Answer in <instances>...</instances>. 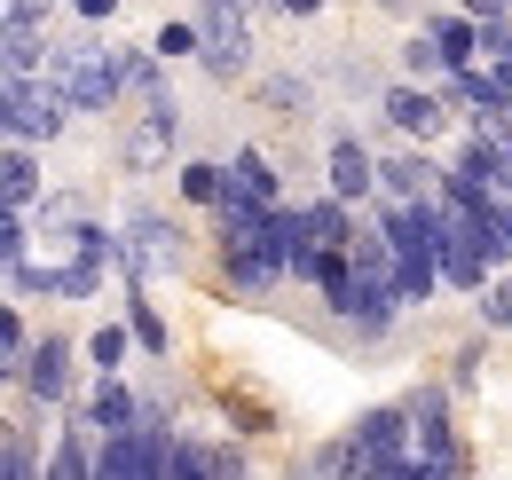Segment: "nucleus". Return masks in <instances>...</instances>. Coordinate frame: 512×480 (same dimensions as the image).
<instances>
[{"label":"nucleus","mask_w":512,"mask_h":480,"mask_svg":"<svg viewBox=\"0 0 512 480\" xmlns=\"http://www.w3.org/2000/svg\"><path fill=\"white\" fill-rule=\"evenodd\" d=\"M213 79H245L253 71V8L245 0H205L197 8V48H190Z\"/></svg>","instance_id":"f257e3e1"},{"label":"nucleus","mask_w":512,"mask_h":480,"mask_svg":"<svg viewBox=\"0 0 512 480\" xmlns=\"http://www.w3.org/2000/svg\"><path fill=\"white\" fill-rule=\"evenodd\" d=\"M40 79L64 95V111H111L119 103L111 48H56V56H40Z\"/></svg>","instance_id":"f03ea898"},{"label":"nucleus","mask_w":512,"mask_h":480,"mask_svg":"<svg viewBox=\"0 0 512 480\" xmlns=\"http://www.w3.org/2000/svg\"><path fill=\"white\" fill-rule=\"evenodd\" d=\"M56 126H64V95H56L40 71H0V134L48 142Z\"/></svg>","instance_id":"7ed1b4c3"},{"label":"nucleus","mask_w":512,"mask_h":480,"mask_svg":"<svg viewBox=\"0 0 512 480\" xmlns=\"http://www.w3.org/2000/svg\"><path fill=\"white\" fill-rule=\"evenodd\" d=\"M111 260L127 268L134 284H158V276H166V268L182 260V229H174V221H150V213H142L127 237H111Z\"/></svg>","instance_id":"20e7f679"},{"label":"nucleus","mask_w":512,"mask_h":480,"mask_svg":"<svg viewBox=\"0 0 512 480\" xmlns=\"http://www.w3.org/2000/svg\"><path fill=\"white\" fill-rule=\"evenodd\" d=\"M16 378H24L40 402H64V394H71V347H64V339H40V347H24Z\"/></svg>","instance_id":"39448f33"},{"label":"nucleus","mask_w":512,"mask_h":480,"mask_svg":"<svg viewBox=\"0 0 512 480\" xmlns=\"http://www.w3.org/2000/svg\"><path fill=\"white\" fill-rule=\"evenodd\" d=\"M111 71H119V95H134V103H174L166 95V63L150 48H111Z\"/></svg>","instance_id":"423d86ee"},{"label":"nucleus","mask_w":512,"mask_h":480,"mask_svg":"<svg viewBox=\"0 0 512 480\" xmlns=\"http://www.w3.org/2000/svg\"><path fill=\"white\" fill-rule=\"evenodd\" d=\"M379 111H386L394 126H402V134H418V142H426V134H434V126L449 119V111H442V95H434V87H418V79H410V87H394Z\"/></svg>","instance_id":"0eeeda50"},{"label":"nucleus","mask_w":512,"mask_h":480,"mask_svg":"<svg viewBox=\"0 0 512 480\" xmlns=\"http://www.w3.org/2000/svg\"><path fill=\"white\" fill-rule=\"evenodd\" d=\"M174 134H182L174 103H142V126L127 134V166H158V158L174 150Z\"/></svg>","instance_id":"6e6552de"},{"label":"nucleus","mask_w":512,"mask_h":480,"mask_svg":"<svg viewBox=\"0 0 512 480\" xmlns=\"http://www.w3.org/2000/svg\"><path fill=\"white\" fill-rule=\"evenodd\" d=\"M221 197H245V205H276V174H268V158H260V150H237V158L221 166Z\"/></svg>","instance_id":"1a4fd4ad"},{"label":"nucleus","mask_w":512,"mask_h":480,"mask_svg":"<svg viewBox=\"0 0 512 480\" xmlns=\"http://www.w3.org/2000/svg\"><path fill=\"white\" fill-rule=\"evenodd\" d=\"M371 181H386L394 197H442V166H434V158H418V150H410V158L371 166Z\"/></svg>","instance_id":"9d476101"},{"label":"nucleus","mask_w":512,"mask_h":480,"mask_svg":"<svg viewBox=\"0 0 512 480\" xmlns=\"http://www.w3.org/2000/svg\"><path fill=\"white\" fill-rule=\"evenodd\" d=\"M371 166H379V158H371L355 134H347V142H331V197H363V189H379Z\"/></svg>","instance_id":"9b49d317"},{"label":"nucleus","mask_w":512,"mask_h":480,"mask_svg":"<svg viewBox=\"0 0 512 480\" xmlns=\"http://www.w3.org/2000/svg\"><path fill=\"white\" fill-rule=\"evenodd\" d=\"M127 418H134V394L119 386V370H103L95 394H87V425H95V433H119Z\"/></svg>","instance_id":"f8f14e48"},{"label":"nucleus","mask_w":512,"mask_h":480,"mask_svg":"<svg viewBox=\"0 0 512 480\" xmlns=\"http://www.w3.org/2000/svg\"><path fill=\"white\" fill-rule=\"evenodd\" d=\"M426 40L442 48V63H449V71L481 56V24H473V16H434V24H426Z\"/></svg>","instance_id":"ddd939ff"},{"label":"nucleus","mask_w":512,"mask_h":480,"mask_svg":"<svg viewBox=\"0 0 512 480\" xmlns=\"http://www.w3.org/2000/svg\"><path fill=\"white\" fill-rule=\"evenodd\" d=\"M300 229H308V244H347V197L308 205V213H300Z\"/></svg>","instance_id":"4468645a"},{"label":"nucleus","mask_w":512,"mask_h":480,"mask_svg":"<svg viewBox=\"0 0 512 480\" xmlns=\"http://www.w3.org/2000/svg\"><path fill=\"white\" fill-rule=\"evenodd\" d=\"M32 189H40V174H32V158H24V142H16V150H0V197H8V205H24Z\"/></svg>","instance_id":"2eb2a0df"},{"label":"nucleus","mask_w":512,"mask_h":480,"mask_svg":"<svg viewBox=\"0 0 512 480\" xmlns=\"http://www.w3.org/2000/svg\"><path fill=\"white\" fill-rule=\"evenodd\" d=\"M127 339H142L150 355H166V315H158L150 300H134V315H127Z\"/></svg>","instance_id":"dca6fc26"},{"label":"nucleus","mask_w":512,"mask_h":480,"mask_svg":"<svg viewBox=\"0 0 512 480\" xmlns=\"http://www.w3.org/2000/svg\"><path fill=\"white\" fill-rule=\"evenodd\" d=\"M87 362H95V370H119V362H127V323H103V331L87 339Z\"/></svg>","instance_id":"f3484780"},{"label":"nucleus","mask_w":512,"mask_h":480,"mask_svg":"<svg viewBox=\"0 0 512 480\" xmlns=\"http://www.w3.org/2000/svg\"><path fill=\"white\" fill-rule=\"evenodd\" d=\"M402 56H410V79H418V87H434V79H449V63H442V48H434V40H426V32H418V40H410V48H402Z\"/></svg>","instance_id":"a211bd4d"},{"label":"nucleus","mask_w":512,"mask_h":480,"mask_svg":"<svg viewBox=\"0 0 512 480\" xmlns=\"http://www.w3.org/2000/svg\"><path fill=\"white\" fill-rule=\"evenodd\" d=\"M182 197H190V205H213V197H221V166L190 158V166H182Z\"/></svg>","instance_id":"6ab92c4d"},{"label":"nucleus","mask_w":512,"mask_h":480,"mask_svg":"<svg viewBox=\"0 0 512 480\" xmlns=\"http://www.w3.org/2000/svg\"><path fill=\"white\" fill-rule=\"evenodd\" d=\"M268 111L300 119V111H308V79H268Z\"/></svg>","instance_id":"aec40b11"},{"label":"nucleus","mask_w":512,"mask_h":480,"mask_svg":"<svg viewBox=\"0 0 512 480\" xmlns=\"http://www.w3.org/2000/svg\"><path fill=\"white\" fill-rule=\"evenodd\" d=\"M190 48H197V24H166V32H158V40H150V56H158V63L190 56Z\"/></svg>","instance_id":"412c9836"},{"label":"nucleus","mask_w":512,"mask_h":480,"mask_svg":"<svg viewBox=\"0 0 512 480\" xmlns=\"http://www.w3.org/2000/svg\"><path fill=\"white\" fill-rule=\"evenodd\" d=\"M481 315H489L497 331H512V276H497V284H489V300H481Z\"/></svg>","instance_id":"4be33fe9"},{"label":"nucleus","mask_w":512,"mask_h":480,"mask_svg":"<svg viewBox=\"0 0 512 480\" xmlns=\"http://www.w3.org/2000/svg\"><path fill=\"white\" fill-rule=\"evenodd\" d=\"M71 221H87L79 197H48V205H40V229H71Z\"/></svg>","instance_id":"5701e85b"},{"label":"nucleus","mask_w":512,"mask_h":480,"mask_svg":"<svg viewBox=\"0 0 512 480\" xmlns=\"http://www.w3.org/2000/svg\"><path fill=\"white\" fill-rule=\"evenodd\" d=\"M316 473H355V441H331V449H316Z\"/></svg>","instance_id":"b1692460"},{"label":"nucleus","mask_w":512,"mask_h":480,"mask_svg":"<svg viewBox=\"0 0 512 480\" xmlns=\"http://www.w3.org/2000/svg\"><path fill=\"white\" fill-rule=\"evenodd\" d=\"M56 473H64V480H79V473H95V457H87L79 441H64V449H56Z\"/></svg>","instance_id":"393cba45"},{"label":"nucleus","mask_w":512,"mask_h":480,"mask_svg":"<svg viewBox=\"0 0 512 480\" xmlns=\"http://www.w3.org/2000/svg\"><path fill=\"white\" fill-rule=\"evenodd\" d=\"M0 355H24V323H16V307H0Z\"/></svg>","instance_id":"a878e982"},{"label":"nucleus","mask_w":512,"mask_h":480,"mask_svg":"<svg viewBox=\"0 0 512 480\" xmlns=\"http://www.w3.org/2000/svg\"><path fill=\"white\" fill-rule=\"evenodd\" d=\"M489 197H512V150H497V166H489Z\"/></svg>","instance_id":"bb28decb"},{"label":"nucleus","mask_w":512,"mask_h":480,"mask_svg":"<svg viewBox=\"0 0 512 480\" xmlns=\"http://www.w3.org/2000/svg\"><path fill=\"white\" fill-rule=\"evenodd\" d=\"M71 8H79V16H111L119 0H71Z\"/></svg>","instance_id":"cd10ccee"},{"label":"nucleus","mask_w":512,"mask_h":480,"mask_svg":"<svg viewBox=\"0 0 512 480\" xmlns=\"http://www.w3.org/2000/svg\"><path fill=\"white\" fill-rule=\"evenodd\" d=\"M276 8H284V16H316L323 0H276Z\"/></svg>","instance_id":"c85d7f7f"},{"label":"nucleus","mask_w":512,"mask_h":480,"mask_svg":"<svg viewBox=\"0 0 512 480\" xmlns=\"http://www.w3.org/2000/svg\"><path fill=\"white\" fill-rule=\"evenodd\" d=\"M8 213H16V205H8V197H0V221H8Z\"/></svg>","instance_id":"c756f323"},{"label":"nucleus","mask_w":512,"mask_h":480,"mask_svg":"<svg viewBox=\"0 0 512 480\" xmlns=\"http://www.w3.org/2000/svg\"><path fill=\"white\" fill-rule=\"evenodd\" d=\"M245 8H268V0H245Z\"/></svg>","instance_id":"7c9ffc66"}]
</instances>
